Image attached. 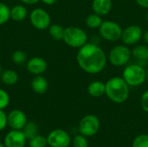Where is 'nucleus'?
I'll list each match as a JSON object with an SVG mask.
<instances>
[{
    "instance_id": "nucleus-23",
    "label": "nucleus",
    "mask_w": 148,
    "mask_h": 147,
    "mask_svg": "<svg viewBox=\"0 0 148 147\" xmlns=\"http://www.w3.org/2000/svg\"><path fill=\"white\" fill-rule=\"evenodd\" d=\"M11 60L16 65L22 66L23 64H26V62L28 61L27 54L24 51L20 50V49L15 50L11 55Z\"/></svg>"
},
{
    "instance_id": "nucleus-33",
    "label": "nucleus",
    "mask_w": 148,
    "mask_h": 147,
    "mask_svg": "<svg viewBox=\"0 0 148 147\" xmlns=\"http://www.w3.org/2000/svg\"><path fill=\"white\" fill-rule=\"evenodd\" d=\"M43 3H45L46 5H52L54 3H56L57 0H41Z\"/></svg>"
},
{
    "instance_id": "nucleus-15",
    "label": "nucleus",
    "mask_w": 148,
    "mask_h": 147,
    "mask_svg": "<svg viewBox=\"0 0 148 147\" xmlns=\"http://www.w3.org/2000/svg\"><path fill=\"white\" fill-rule=\"evenodd\" d=\"M30 87H31V89L36 94H43L47 92L49 88V82H48V80L42 75H35V77L31 80Z\"/></svg>"
},
{
    "instance_id": "nucleus-36",
    "label": "nucleus",
    "mask_w": 148,
    "mask_h": 147,
    "mask_svg": "<svg viewBox=\"0 0 148 147\" xmlns=\"http://www.w3.org/2000/svg\"><path fill=\"white\" fill-rule=\"evenodd\" d=\"M146 70H147V81H148V68L146 69Z\"/></svg>"
},
{
    "instance_id": "nucleus-7",
    "label": "nucleus",
    "mask_w": 148,
    "mask_h": 147,
    "mask_svg": "<svg viewBox=\"0 0 148 147\" xmlns=\"http://www.w3.org/2000/svg\"><path fill=\"white\" fill-rule=\"evenodd\" d=\"M101 122L97 116L94 114L85 115L79 122L78 130L80 134L85 137L95 136L100 130Z\"/></svg>"
},
{
    "instance_id": "nucleus-9",
    "label": "nucleus",
    "mask_w": 148,
    "mask_h": 147,
    "mask_svg": "<svg viewBox=\"0 0 148 147\" xmlns=\"http://www.w3.org/2000/svg\"><path fill=\"white\" fill-rule=\"evenodd\" d=\"M48 146L50 147H69L71 145L70 135L63 129H54L47 136Z\"/></svg>"
},
{
    "instance_id": "nucleus-31",
    "label": "nucleus",
    "mask_w": 148,
    "mask_h": 147,
    "mask_svg": "<svg viewBox=\"0 0 148 147\" xmlns=\"http://www.w3.org/2000/svg\"><path fill=\"white\" fill-rule=\"evenodd\" d=\"M136 3L141 8L148 9V0H136Z\"/></svg>"
},
{
    "instance_id": "nucleus-20",
    "label": "nucleus",
    "mask_w": 148,
    "mask_h": 147,
    "mask_svg": "<svg viewBox=\"0 0 148 147\" xmlns=\"http://www.w3.org/2000/svg\"><path fill=\"white\" fill-rule=\"evenodd\" d=\"M48 29H49V36L54 40H56V41H62L63 39L65 28H63L62 25L57 24V23L50 24V26L49 27Z\"/></svg>"
},
{
    "instance_id": "nucleus-12",
    "label": "nucleus",
    "mask_w": 148,
    "mask_h": 147,
    "mask_svg": "<svg viewBox=\"0 0 148 147\" xmlns=\"http://www.w3.org/2000/svg\"><path fill=\"white\" fill-rule=\"evenodd\" d=\"M26 142L27 139L22 130L11 129L3 139V144L6 147H25Z\"/></svg>"
},
{
    "instance_id": "nucleus-32",
    "label": "nucleus",
    "mask_w": 148,
    "mask_h": 147,
    "mask_svg": "<svg viewBox=\"0 0 148 147\" xmlns=\"http://www.w3.org/2000/svg\"><path fill=\"white\" fill-rule=\"evenodd\" d=\"M24 4H28V5H34L36 4L37 3H39L40 0H20Z\"/></svg>"
},
{
    "instance_id": "nucleus-38",
    "label": "nucleus",
    "mask_w": 148,
    "mask_h": 147,
    "mask_svg": "<svg viewBox=\"0 0 148 147\" xmlns=\"http://www.w3.org/2000/svg\"><path fill=\"white\" fill-rule=\"evenodd\" d=\"M147 23H148V12H147Z\"/></svg>"
},
{
    "instance_id": "nucleus-35",
    "label": "nucleus",
    "mask_w": 148,
    "mask_h": 147,
    "mask_svg": "<svg viewBox=\"0 0 148 147\" xmlns=\"http://www.w3.org/2000/svg\"><path fill=\"white\" fill-rule=\"evenodd\" d=\"M0 147H6V146H4V144H3V143H1V142H0Z\"/></svg>"
},
{
    "instance_id": "nucleus-2",
    "label": "nucleus",
    "mask_w": 148,
    "mask_h": 147,
    "mask_svg": "<svg viewBox=\"0 0 148 147\" xmlns=\"http://www.w3.org/2000/svg\"><path fill=\"white\" fill-rule=\"evenodd\" d=\"M107 97L116 104H121L127 101L129 97V86L122 76H114L105 82Z\"/></svg>"
},
{
    "instance_id": "nucleus-37",
    "label": "nucleus",
    "mask_w": 148,
    "mask_h": 147,
    "mask_svg": "<svg viewBox=\"0 0 148 147\" xmlns=\"http://www.w3.org/2000/svg\"><path fill=\"white\" fill-rule=\"evenodd\" d=\"M2 71H3V69H2V66H1V64H0V75H1V73H2Z\"/></svg>"
},
{
    "instance_id": "nucleus-19",
    "label": "nucleus",
    "mask_w": 148,
    "mask_h": 147,
    "mask_svg": "<svg viewBox=\"0 0 148 147\" xmlns=\"http://www.w3.org/2000/svg\"><path fill=\"white\" fill-rule=\"evenodd\" d=\"M0 79L2 82L6 86H14L18 82L19 75L18 74L12 69H6L2 71Z\"/></svg>"
},
{
    "instance_id": "nucleus-4",
    "label": "nucleus",
    "mask_w": 148,
    "mask_h": 147,
    "mask_svg": "<svg viewBox=\"0 0 148 147\" xmlns=\"http://www.w3.org/2000/svg\"><path fill=\"white\" fill-rule=\"evenodd\" d=\"M87 32L77 26H69L64 29L62 41L68 46L74 49H80L88 42Z\"/></svg>"
},
{
    "instance_id": "nucleus-24",
    "label": "nucleus",
    "mask_w": 148,
    "mask_h": 147,
    "mask_svg": "<svg viewBox=\"0 0 148 147\" xmlns=\"http://www.w3.org/2000/svg\"><path fill=\"white\" fill-rule=\"evenodd\" d=\"M10 19V8L4 3L0 2V25L5 24Z\"/></svg>"
},
{
    "instance_id": "nucleus-3",
    "label": "nucleus",
    "mask_w": 148,
    "mask_h": 147,
    "mask_svg": "<svg viewBox=\"0 0 148 147\" xmlns=\"http://www.w3.org/2000/svg\"><path fill=\"white\" fill-rule=\"evenodd\" d=\"M122 78L129 87H139L147 81V70L137 62L127 64L123 70Z\"/></svg>"
},
{
    "instance_id": "nucleus-30",
    "label": "nucleus",
    "mask_w": 148,
    "mask_h": 147,
    "mask_svg": "<svg viewBox=\"0 0 148 147\" xmlns=\"http://www.w3.org/2000/svg\"><path fill=\"white\" fill-rule=\"evenodd\" d=\"M7 126H8L7 114L5 113L3 110L0 109V132L3 131Z\"/></svg>"
},
{
    "instance_id": "nucleus-14",
    "label": "nucleus",
    "mask_w": 148,
    "mask_h": 147,
    "mask_svg": "<svg viewBox=\"0 0 148 147\" xmlns=\"http://www.w3.org/2000/svg\"><path fill=\"white\" fill-rule=\"evenodd\" d=\"M113 7L112 0H93L92 1V10L94 13L104 16L108 15Z\"/></svg>"
},
{
    "instance_id": "nucleus-29",
    "label": "nucleus",
    "mask_w": 148,
    "mask_h": 147,
    "mask_svg": "<svg viewBox=\"0 0 148 147\" xmlns=\"http://www.w3.org/2000/svg\"><path fill=\"white\" fill-rule=\"evenodd\" d=\"M140 105L141 108L146 112L148 113V90H146L140 97Z\"/></svg>"
},
{
    "instance_id": "nucleus-11",
    "label": "nucleus",
    "mask_w": 148,
    "mask_h": 147,
    "mask_svg": "<svg viewBox=\"0 0 148 147\" xmlns=\"http://www.w3.org/2000/svg\"><path fill=\"white\" fill-rule=\"evenodd\" d=\"M7 121L10 129L22 130L28 122V120L26 114L23 111L19 109H14L7 114Z\"/></svg>"
},
{
    "instance_id": "nucleus-21",
    "label": "nucleus",
    "mask_w": 148,
    "mask_h": 147,
    "mask_svg": "<svg viewBox=\"0 0 148 147\" xmlns=\"http://www.w3.org/2000/svg\"><path fill=\"white\" fill-rule=\"evenodd\" d=\"M24 136L26 137L27 140H29L33 137L38 134V126L36 122L34 121H28L26 125L22 129Z\"/></svg>"
},
{
    "instance_id": "nucleus-28",
    "label": "nucleus",
    "mask_w": 148,
    "mask_h": 147,
    "mask_svg": "<svg viewBox=\"0 0 148 147\" xmlns=\"http://www.w3.org/2000/svg\"><path fill=\"white\" fill-rule=\"evenodd\" d=\"M10 95L3 88H0V109H5L10 104Z\"/></svg>"
},
{
    "instance_id": "nucleus-16",
    "label": "nucleus",
    "mask_w": 148,
    "mask_h": 147,
    "mask_svg": "<svg viewBox=\"0 0 148 147\" xmlns=\"http://www.w3.org/2000/svg\"><path fill=\"white\" fill-rule=\"evenodd\" d=\"M132 56L134 57L137 63L143 66L148 61V45H136L132 50Z\"/></svg>"
},
{
    "instance_id": "nucleus-6",
    "label": "nucleus",
    "mask_w": 148,
    "mask_h": 147,
    "mask_svg": "<svg viewBox=\"0 0 148 147\" xmlns=\"http://www.w3.org/2000/svg\"><path fill=\"white\" fill-rule=\"evenodd\" d=\"M122 30V28L118 23L111 20L102 22L99 28L101 37L108 42H116L121 39Z\"/></svg>"
},
{
    "instance_id": "nucleus-18",
    "label": "nucleus",
    "mask_w": 148,
    "mask_h": 147,
    "mask_svg": "<svg viewBox=\"0 0 148 147\" xmlns=\"http://www.w3.org/2000/svg\"><path fill=\"white\" fill-rule=\"evenodd\" d=\"M28 16V10L23 4H16L10 8V19L15 22H22Z\"/></svg>"
},
{
    "instance_id": "nucleus-8",
    "label": "nucleus",
    "mask_w": 148,
    "mask_h": 147,
    "mask_svg": "<svg viewBox=\"0 0 148 147\" xmlns=\"http://www.w3.org/2000/svg\"><path fill=\"white\" fill-rule=\"evenodd\" d=\"M29 22L36 29L45 30L51 24V17L47 10L42 8H36L29 14Z\"/></svg>"
},
{
    "instance_id": "nucleus-5",
    "label": "nucleus",
    "mask_w": 148,
    "mask_h": 147,
    "mask_svg": "<svg viewBox=\"0 0 148 147\" xmlns=\"http://www.w3.org/2000/svg\"><path fill=\"white\" fill-rule=\"evenodd\" d=\"M132 57V52L127 45H116L111 49L108 53V60L115 67H122L128 63Z\"/></svg>"
},
{
    "instance_id": "nucleus-34",
    "label": "nucleus",
    "mask_w": 148,
    "mask_h": 147,
    "mask_svg": "<svg viewBox=\"0 0 148 147\" xmlns=\"http://www.w3.org/2000/svg\"><path fill=\"white\" fill-rule=\"evenodd\" d=\"M142 39H143V41L145 42V43H146L147 45H148V30H147L146 32L143 33Z\"/></svg>"
},
{
    "instance_id": "nucleus-13",
    "label": "nucleus",
    "mask_w": 148,
    "mask_h": 147,
    "mask_svg": "<svg viewBox=\"0 0 148 147\" xmlns=\"http://www.w3.org/2000/svg\"><path fill=\"white\" fill-rule=\"evenodd\" d=\"M26 68L29 73L34 75H40L46 72L48 68V63L42 57L34 56L27 61Z\"/></svg>"
},
{
    "instance_id": "nucleus-17",
    "label": "nucleus",
    "mask_w": 148,
    "mask_h": 147,
    "mask_svg": "<svg viewBox=\"0 0 148 147\" xmlns=\"http://www.w3.org/2000/svg\"><path fill=\"white\" fill-rule=\"evenodd\" d=\"M106 85L101 81H94L88 86V93L94 98H100L105 94Z\"/></svg>"
},
{
    "instance_id": "nucleus-1",
    "label": "nucleus",
    "mask_w": 148,
    "mask_h": 147,
    "mask_svg": "<svg viewBox=\"0 0 148 147\" xmlns=\"http://www.w3.org/2000/svg\"><path fill=\"white\" fill-rule=\"evenodd\" d=\"M76 62L84 72L90 75H96L105 68L108 56L98 44L87 42L84 46L78 49Z\"/></svg>"
},
{
    "instance_id": "nucleus-27",
    "label": "nucleus",
    "mask_w": 148,
    "mask_h": 147,
    "mask_svg": "<svg viewBox=\"0 0 148 147\" xmlns=\"http://www.w3.org/2000/svg\"><path fill=\"white\" fill-rule=\"evenodd\" d=\"M71 144L73 147H88L87 137L83 136L82 134H78L75 136Z\"/></svg>"
},
{
    "instance_id": "nucleus-26",
    "label": "nucleus",
    "mask_w": 148,
    "mask_h": 147,
    "mask_svg": "<svg viewBox=\"0 0 148 147\" xmlns=\"http://www.w3.org/2000/svg\"><path fill=\"white\" fill-rule=\"evenodd\" d=\"M132 147H148V134L138 135L133 141Z\"/></svg>"
},
{
    "instance_id": "nucleus-25",
    "label": "nucleus",
    "mask_w": 148,
    "mask_h": 147,
    "mask_svg": "<svg viewBox=\"0 0 148 147\" xmlns=\"http://www.w3.org/2000/svg\"><path fill=\"white\" fill-rule=\"evenodd\" d=\"M28 141L29 147H46L48 146L47 137H44L40 134L36 135Z\"/></svg>"
},
{
    "instance_id": "nucleus-22",
    "label": "nucleus",
    "mask_w": 148,
    "mask_h": 147,
    "mask_svg": "<svg viewBox=\"0 0 148 147\" xmlns=\"http://www.w3.org/2000/svg\"><path fill=\"white\" fill-rule=\"evenodd\" d=\"M86 24L88 28L90 29H99L100 26L102 23V18L101 16L95 14V13H92L90 15H88L86 18Z\"/></svg>"
},
{
    "instance_id": "nucleus-10",
    "label": "nucleus",
    "mask_w": 148,
    "mask_h": 147,
    "mask_svg": "<svg viewBox=\"0 0 148 147\" xmlns=\"http://www.w3.org/2000/svg\"><path fill=\"white\" fill-rule=\"evenodd\" d=\"M142 36L141 27L137 24H132L122 30L121 40L125 45H135L142 39Z\"/></svg>"
}]
</instances>
